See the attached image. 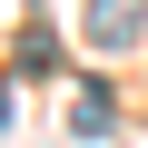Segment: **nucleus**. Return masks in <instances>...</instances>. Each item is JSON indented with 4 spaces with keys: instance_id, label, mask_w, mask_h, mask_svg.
I'll use <instances>...</instances> for the list:
<instances>
[{
    "instance_id": "f257e3e1",
    "label": "nucleus",
    "mask_w": 148,
    "mask_h": 148,
    "mask_svg": "<svg viewBox=\"0 0 148 148\" xmlns=\"http://www.w3.org/2000/svg\"><path fill=\"white\" fill-rule=\"evenodd\" d=\"M79 30H89V49H128V40L148 30V0H89Z\"/></svg>"
},
{
    "instance_id": "f03ea898",
    "label": "nucleus",
    "mask_w": 148,
    "mask_h": 148,
    "mask_svg": "<svg viewBox=\"0 0 148 148\" xmlns=\"http://www.w3.org/2000/svg\"><path fill=\"white\" fill-rule=\"evenodd\" d=\"M69 128H79V138H109V128H119V99L89 79V89H79V109H69Z\"/></svg>"
},
{
    "instance_id": "7ed1b4c3",
    "label": "nucleus",
    "mask_w": 148,
    "mask_h": 148,
    "mask_svg": "<svg viewBox=\"0 0 148 148\" xmlns=\"http://www.w3.org/2000/svg\"><path fill=\"white\" fill-rule=\"evenodd\" d=\"M0 128H10V89H0Z\"/></svg>"
}]
</instances>
